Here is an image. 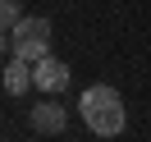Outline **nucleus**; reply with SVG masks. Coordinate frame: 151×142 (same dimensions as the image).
<instances>
[{"label": "nucleus", "mask_w": 151, "mask_h": 142, "mask_svg": "<svg viewBox=\"0 0 151 142\" xmlns=\"http://www.w3.org/2000/svg\"><path fill=\"white\" fill-rule=\"evenodd\" d=\"M50 55V19L28 14L14 32H5V60H23V64H37Z\"/></svg>", "instance_id": "2"}, {"label": "nucleus", "mask_w": 151, "mask_h": 142, "mask_svg": "<svg viewBox=\"0 0 151 142\" xmlns=\"http://www.w3.org/2000/svg\"><path fill=\"white\" fill-rule=\"evenodd\" d=\"M28 87H37L32 64H23V60H5V92H9V96H23Z\"/></svg>", "instance_id": "5"}, {"label": "nucleus", "mask_w": 151, "mask_h": 142, "mask_svg": "<svg viewBox=\"0 0 151 142\" xmlns=\"http://www.w3.org/2000/svg\"><path fill=\"white\" fill-rule=\"evenodd\" d=\"M0 23H5V32H14L23 23V14H19V0H0Z\"/></svg>", "instance_id": "6"}, {"label": "nucleus", "mask_w": 151, "mask_h": 142, "mask_svg": "<svg viewBox=\"0 0 151 142\" xmlns=\"http://www.w3.org/2000/svg\"><path fill=\"white\" fill-rule=\"evenodd\" d=\"M32 78H37L41 92H60V87H69V64H64V60H55V55H46V60L32 64Z\"/></svg>", "instance_id": "4"}, {"label": "nucleus", "mask_w": 151, "mask_h": 142, "mask_svg": "<svg viewBox=\"0 0 151 142\" xmlns=\"http://www.w3.org/2000/svg\"><path fill=\"white\" fill-rule=\"evenodd\" d=\"M28 124L41 133V138H50V133H64V124H69V110L60 101H37V105H28Z\"/></svg>", "instance_id": "3"}, {"label": "nucleus", "mask_w": 151, "mask_h": 142, "mask_svg": "<svg viewBox=\"0 0 151 142\" xmlns=\"http://www.w3.org/2000/svg\"><path fill=\"white\" fill-rule=\"evenodd\" d=\"M78 110H83V124L96 133V138H119L124 124H128L124 96L114 92V87H87L83 101H78Z\"/></svg>", "instance_id": "1"}]
</instances>
